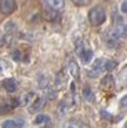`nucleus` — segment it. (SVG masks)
I'll return each mask as SVG.
<instances>
[{
  "label": "nucleus",
  "mask_w": 127,
  "mask_h": 128,
  "mask_svg": "<svg viewBox=\"0 0 127 128\" xmlns=\"http://www.w3.org/2000/svg\"><path fill=\"white\" fill-rule=\"evenodd\" d=\"M106 20V14H105V10L101 6H95L88 11V21L93 26H99L105 22Z\"/></svg>",
  "instance_id": "nucleus-1"
},
{
  "label": "nucleus",
  "mask_w": 127,
  "mask_h": 128,
  "mask_svg": "<svg viewBox=\"0 0 127 128\" xmlns=\"http://www.w3.org/2000/svg\"><path fill=\"white\" fill-rule=\"evenodd\" d=\"M17 8L15 0H0V11L4 15H10Z\"/></svg>",
  "instance_id": "nucleus-2"
},
{
  "label": "nucleus",
  "mask_w": 127,
  "mask_h": 128,
  "mask_svg": "<svg viewBox=\"0 0 127 128\" xmlns=\"http://www.w3.org/2000/svg\"><path fill=\"white\" fill-rule=\"evenodd\" d=\"M102 72H105V61L104 59H97L93 65V69L88 72L90 77H98Z\"/></svg>",
  "instance_id": "nucleus-3"
},
{
  "label": "nucleus",
  "mask_w": 127,
  "mask_h": 128,
  "mask_svg": "<svg viewBox=\"0 0 127 128\" xmlns=\"http://www.w3.org/2000/svg\"><path fill=\"white\" fill-rule=\"evenodd\" d=\"M109 36L113 37V39H116V40L121 39V37H126L127 36V24H120V25H116L115 28H113V30L110 32Z\"/></svg>",
  "instance_id": "nucleus-4"
},
{
  "label": "nucleus",
  "mask_w": 127,
  "mask_h": 128,
  "mask_svg": "<svg viewBox=\"0 0 127 128\" xmlns=\"http://www.w3.org/2000/svg\"><path fill=\"white\" fill-rule=\"evenodd\" d=\"M46 102H47V98H36V99L32 102V105H30L29 112L30 113H36V112H39L40 109L44 108Z\"/></svg>",
  "instance_id": "nucleus-5"
},
{
  "label": "nucleus",
  "mask_w": 127,
  "mask_h": 128,
  "mask_svg": "<svg viewBox=\"0 0 127 128\" xmlns=\"http://www.w3.org/2000/svg\"><path fill=\"white\" fill-rule=\"evenodd\" d=\"M2 86L7 92H14L18 88V83H17V80H14V78H6V80H3Z\"/></svg>",
  "instance_id": "nucleus-6"
},
{
  "label": "nucleus",
  "mask_w": 127,
  "mask_h": 128,
  "mask_svg": "<svg viewBox=\"0 0 127 128\" xmlns=\"http://www.w3.org/2000/svg\"><path fill=\"white\" fill-rule=\"evenodd\" d=\"M68 72H69V74H71L73 78H79V73H80L79 65H77L75 61H72V59L68 62Z\"/></svg>",
  "instance_id": "nucleus-7"
},
{
  "label": "nucleus",
  "mask_w": 127,
  "mask_h": 128,
  "mask_svg": "<svg viewBox=\"0 0 127 128\" xmlns=\"http://www.w3.org/2000/svg\"><path fill=\"white\" fill-rule=\"evenodd\" d=\"M46 3L48 4L50 8H52L54 11H59L65 6V0H46Z\"/></svg>",
  "instance_id": "nucleus-8"
},
{
  "label": "nucleus",
  "mask_w": 127,
  "mask_h": 128,
  "mask_svg": "<svg viewBox=\"0 0 127 128\" xmlns=\"http://www.w3.org/2000/svg\"><path fill=\"white\" fill-rule=\"evenodd\" d=\"M22 125H24L22 120H6L2 127L3 128H21Z\"/></svg>",
  "instance_id": "nucleus-9"
},
{
  "label": "nucleus",
  "mask_w": 127,
  "mask_h": 128,
  "mask_svg": "<svg viewBox=\"0 0 127 128\" xmlns=\"http://www.w3.org/2000/svg\"><path fill=\"white\" fill-rule=\"evenodd\" d=\"M35 99H36L35 92H26L25 95H22L21 103H22V106H30V105H32V102H33Z\"/></svg>",
  "instance_id": "nucleus-10"
},
{
  "label": "nucleus",
  "mask_w": 127,
  "mask_h": 128,
  "mask_svg": "<svg viewBox=\"0 0 127 128\" xmlns=\"http://www.w3.org/2000/svg\"><path fill=\"white\" fill-rule=\"evenodd\" d=\"M113 84H115V81H113V77L110 74H108V76H105L104 78H102V81H101V87L104 90H110V88H113Z\"/></svg>",
  "instance_id": "nucleus-11"
},
{
  "label": "nucleus",
  "mask_w": 127,
  "mask_h": 128,
  "mask_svg": "<svg viewBox=\"0 0 127 128\" xmlns=\"http://www.w3.org/2000/svg\"><path fill=\"white\" fill-rule=\"evenodd\" d=\"M79 56H80V59H82V62H83L84 65L90 64L91 59H93V50H84Z\"/></svg>",
  "instance_id": "nucleus-12"
},
{
  "label": "nucleus",
  "mask_w": 127,
  "mask_h": 128,
  "mask_svg": "<svg viewBox=\"0 0 127 128\" xmlns=\"http://www.w3.org/2000/svg\"><path fill=\"white\" fill-rule=\"evenodd\" d=\"M83 98H84V99L87 100V102H94V100H95L94 92L91 91V88H88V87L83 88Z\"/></svg>",
  "instance_id": "nucleus-13"
},
{
  "label": "nucleus",
  "mask_w": 127,
  "mask_h": 128,
  "mask_svg": "<svg viewBox=\"0 0 127 128\" xmlns=\"http://www.w3.org/2000/svg\"><path fill=\"white\" fill-rule=\"evenodd\" d=\"M64 128H90V127L87 124H84V122H80V121H68L64 125Z\"/></svg>",
  "instance_id": "nucleus-14"
},
{
  "label": "nucleus",
  "mask_w": 127,
  "mask_h": 128,
  "mask_svg": "<svg viewBox=\"0 0 127 128\" xmlns=\"http://www.w3.org/2000/svg\"><path fill=\"white\" fill-rule=\"evenodd\" d=\"M50 121V117L47 116V114H39V116L35 117V120H33V124L35 125H40V124H46V122Z\"/></svg>",
  "instance_id": "nucleus-15"
},
{
  "label": "nucleus",
  "mask_w": 127,
  "mask_h": 128,
  "mask_svg": "<svg viewBox=\"0 0 127 128\" xmlns=\"http://www.w3.org/2000/svg\"><path fill=\"white\" fill-rule=\"evenodd\" d=\"M116 66H117V62L116 61H112V59L105 61V72H112V70L116 69Z\"/></svg>",
  "instance_id": "nucleus-16"
},
{
  "label": "nucleus",
  "mask_w": 127,
  "mask_h": 128,
  "mask_svg": "<svg viewBox=\"0 0 127 128\" xmlns=\"http://www.w3.org/2000/svg\"><path fill=\"white\" fill-rule=\"evenodd\" d=\"M55 84H57L58 88H62L64 87V84H65V78H64L62 73H58L57 74V77H55Z\"/></svg>",
  "instance_id": "nucleus-17"
},
{
  "label": "nucleus",
  "mask_w": 127,
  "mask_h": 128,
  "mask_svg": "<svg viewBox=\"0 0 127 128\" xmlns=\"http://www.w3.org/2000/svg\"><path fill=\"white\" fill-rule=\"evenodd\" d=\"M84 50H86V48H84V43H83V40H77V42H76V54H77V55H80Z\"/></svg>",
  "instance_id": "nucleus-18"
},
{
  "label": "nucleus",
  "mask_w": 127,
  "mask_h": 128,
  "mask_svg": "<svg viewBox=\"0 0 127 128\" xmlns=\"http://www.w3.org/2000/svg\"><path fill=\"white\" fill-rule=\"evenodd\" d=\"M11 58H13L15 62H19V61H22L21 51H19V50H14V51H13V54H11Z\"/></svg>",
  "instance_id": "nucleus-19"
},
{
  "label": "nucleus",
  "mask_w": 127,
  "mask_h": 128,
  "mask_svg": "<svg viewBox=\"0 0 127 128\" xmlns=\"http://www.w3.org/2000/svg\"><path fill=\"white\" fill-rule=\"evenodd\" d=\"M48 78H46L44 76H40V80H39V87L40 88H47L48 87Z\"/></svg>",
  "instance_id": "nucleus-20"
},
{
  "label": "nucleus",
  "mask_w": 127,
  "mask_h": 128,
  "mask_svg": "<svg viewBox=\"0 0 127 128\" xmlns=\"http://www.w3.org/2000/svg\"><path fill=\"white\" fill-rule=\"evenodd\" d=\"M119 78H120V81H121L123 84H127V66L120 72V74H119Z\"/></svg>",
  "instance_id": "nucleus-21"
},
{
  "label": "nucleus",
  "mask_w": 127,
  "mask_h": 128,
  "mask_svg": "<svg viewBox=\"0 0 127 128\" xmlns=\"http://www.w3.org/2000/svg\"><path fill=\"white\" fill-rule=\"evenodd\" d=\"M4 29H6V32H11V30H14L15 29V25H14V22H6V25H4Z\"/></svg>",
  "instance_id": "nucleus-22"
},
{
  "label": "nucleus",
  "mask_w": 127,
  "mask_h": 128,
  "mask_svg": "<svg viewBox=\"0 0 127 128\" xmlns=\"http://www.w3.org/2000/svg\"><path fill=\"white\" fill-rule=\"evenodd\" d=\"M88 2L90 0H72L75 6H86V4H88Z\"/></svg>",
  "instance_id": "nucleus-23"
},
{
  "label": "nucleus",
  "mask_w": 127,
  "mask_h": 128,
  "mask_svg": "<svg viewBox=\"0 0 127 128\" xmlns=\"http://www.w3.org/2000/svg\"><path fill=\"white\" fill-rule=\"evenodd\" d=\"M6 69H7V65H6V62L3 61V59H0V74H2V73H4Z\"/></svg>",
  "instance_id": "nucleus-24"
},
{
  "label": "nucleus",
  "mask_w": 127,
  "mask_h": 128,
  "mask_svg": "<svg viewBox=\"0 0 127 128\" xmlns=\"http://www.w3.org/2000/svg\"><path fill=\"white\" fill-rule=\"evenodd\" d=\"M120 11L123 12V14H127V0L120 4Z\"/></svg>",
  "instance_id": "nucleus-25"
},
{
  "label": "nucleus",
  "mask_w": 127,
  "mask_h": 128,
  "mask_svg": "<svg viewBox=\"0 0 127 128\" xmlns=\"http://www.w3.org/2000/svg\"><path fill=\"white\" fill-rule=\"evenodd\" d=\"M120 106H127V94L126 95H123V96H121V99H120Z\"/></svg>",
  "instance_id": "nucleus-26"
},
{
  "label": "nucleus",
  "mask_w": 127,
  "mask_h": 128,
  "mask_svg": "<svg viewBox=\"0 0 127 128\" xmlns=\"http://www.w3.org/2000/svg\"><path fill=\"white\" fill-rule=\"evenodd\" d=\"M126 128H127V121H126Z\"/></svg>",
  "instance_id": "nucleus-27"
}]
</instances>
